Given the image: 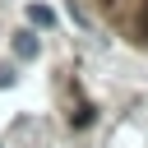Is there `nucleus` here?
I'll return each mask as SVG.
<instances>
[{"label":"nucleus","instance_id":"1","mask_svg":"<svg viewBox=\"0 0 148 148\" xmlns=\"http://www.w3.org/2000/svg\"><path fill=\"white\" fill-rule=\"evenodd\" d=\"M14 51H18L23 60H32V56H37V37H32V32H18V37H14Z\"/></svg>","mask_w":148,"mask_h":148},{"label":"nucleus","instance_id":"2","mask_svg":"<svg viewBox=\"0 0 148 148\" xmlns=\"http://www.w3.org/2000/svg\"><path fill=\"white\" fill-rule=\"evenodd\" d=\"M28 18H32V23H42V28H51V23H56V14H51L46 5H28Z\"/></svg>","mask_w":148,"mask_h":148},{"label":"nucleus","instance_id":"3","mask_svg":"<svg viewBox=\"0 0 148 148\" xmlns=\"http://www.w3.org/2000/svg\"><path fill=\"white\" fill-rule=\"evenodd\" d=\"M69 120H74V125H92V111H88V106H79V111L69 116Z\"/></svg>","mask_w":148,"mask_h":148},{"label":"nucleus","instance_id":"4","mask_svg":"<svg viewBox=\"0 0 148 148\" xmlns=\"http://www.w3.org/2000/svg\"><path fill=\"white\" fill-rule=\"evenodd\" d=\"M9 83H14V69H9V65H0V88H9Z\"/></svg>","mask_w":148,"mask_h":148},{"label":"nucleus","instance_id":"5","mask_svg":"<svg viewBox=\"0 0 148 148\" xmlns=\"http://www.w3.org/2000/svg\"><path fill=\"white\" fill-rule=\"evenodd\" d=\"M139 32H143V37H148V5H143V9H139Z\"/></svg>","mask_w":148,"mask_h":148}]
</instances>
